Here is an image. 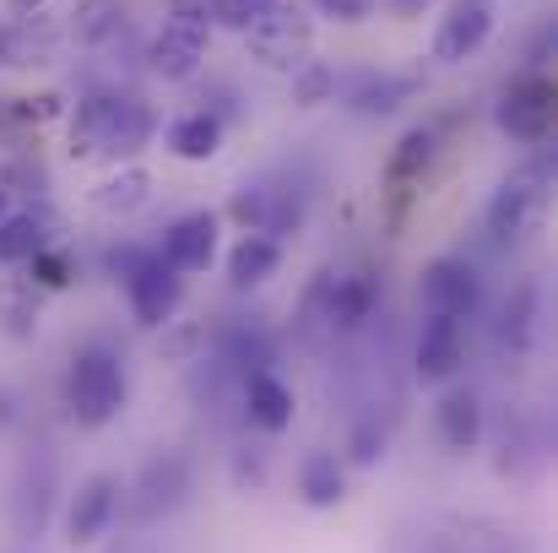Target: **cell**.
I'll list each match as a JSON object with an SVG mask.
<instances>
[{
    "label": "cell",
    "mask_w": 558,
    "mask_h": 553,
    "mask_svg": "<svg viewBox=\"0 0 558 553\" xmlns=\"http://www.w3.org/2000/svg\"><path fill=\"white\" fill-rule=\"evenodd\" d=\"M153 142V109L136 93L87 98L71 120V147L82 158H131Z\"/></svg>",
    "instance_id": "cell-1"
},
{
    "label": "cell",
    "mask_w": 558,
    "mask_h": 553,
    "mask_svg": "<svg viewBox=\"0 0 558 553\" xmlns=\"http://www.w3.org/2000/svg\"><path fill=\"white\" fill-rule=\"evenodd\" d=\"M65 407L82 429H104L125 407V364L109 348H82L65 374Z\"/></svg>",
    "instance_id": "cell-2"
},
{
    "label": "cell",
    "mask_w": 558,
    "mask_h": 553,
    "mask_svg": "<svg viewBox=\"0 0 558 553\" xmlns=\"http://www.w3.org/2000/svg\"><path fill=\"white\" fill-rule=\"evenodd\" d=\"M125 299H131L136 326L158 332V326H169V321H174V310H180V299H185V277H180L158 250H147V255H142V266L125 277Z\"/></svg>",
    "instance_id": "cell-3"
},
{
    "label": "cell",
    "mask_w": 558,
    "mask_h": 553,
    "mask_svg": "<svg viewBox=\"0 0 558 553\" xmlns=\"http://www.w3.org/2000/svg\"><path fill=\"white\" fill-rule=\"evenodd\" d=\"M250 38V55L260 65H304V55L315 49V22L299 11V5H271L255 27H244Z\"/></svg>",
    "instance_id": "cell-4"
},
{
    "label": "cell",
    "mask_w": 558,
    "mask_h": 553,
    "mask_svg": "<svg viewBox=\"0 0 558 553\" xmlns=\"http://www.w3.org/2000/svg\"><path fill=\"white\" fill-rule=\"evenodd\" d=\"M206 44H211V22H206V11H195V5L169 11V16H163V33L153 38V71L169 76V82H185L190 71L201 65Z\"/></svg>",
    "instance_id": "cell-5"
},
{
    "label": "cell",
    "mask_w": 558,
    "mask_h": 553,
    "mask_svg": "<svg viewBox=\"0 0 558 553\" xmlns=\"http://www.w3.org/2000/svg\"><path fill=\"white\" fill-rule=\"evenodd\" d=\"M494 120H499L505 136H515L526 147L548 142V131H554V82H543V76L510 82L505 98H499V109H494Z\"/></svg>",
    "instance_id": "cell-6"
},
{
    "label": "cell",
    "mask_w": 558,
    "mask_h": 553,
    "mask_svg": "<svg viewBox=\"0 0 558 553\" xmlns=\"http://www.w3.org/2000/svg\"><path fill=\"white\" fill-rule=\"evenodd\" d=\"M417 299H423V315H472L477 310V299H483V282H477V272L461 261V255H439L428 272H423V282H417Z\"/></svg>",
    "instance_id": "cell-7"
},
{
    "label": "cell",
    "mask_w": 558,
    "mask_h": 553,
    "mask_svg": "<svg viewBox=\"0 0 558 553\" xmlns=\"http://www.w3.org/2000/svg\"><path fill=\"white\" fill-rule=\"evenodd\" d=\"M494 33V11L488 0H456L445 16H439V33H434V60L439 65H461L472 60Z\"/></svg>",
    "instance_id": "cell-8"
},
{
    "label": "cell",
    "mask_w": 558,
    "mask_h": 553,
    "mask_svg": "<svg viewBox=\"0 0 558 553\" xmlns=\"http://www.w3.org/2000/svg\"><path fill=\"white\" fill-rule=\"evenodd\" d=\"M543 164H526V169H515L510 180L494 190V201H488V233L505 244V239H515L526 223H532V212L543 206Z\"/></svg>",
    "instance_id": "cell-9"
},
{
    "label": "cell",
    "mask_w": 558,
    "mask_h": 553,
    "mask_svg": "<svg viewBox=\"0 0 558 553\" xmlns=\"http://www.w3.org/2000/svg\"><path fill=\"white\" fill-rule=\"evenodd\" d=\"M537 315H543V288L532 282V277H521L510 293H505V304H499V321H494V348H499V359H526V348L537 342Z\"/></svg>",
    "instance_id": "cell-10"
},
{
    "label": "cell",
    "mask_w": 558,
    "mask_h": 553,
    "mask_svg": "<svg viewBox=\"0 0 558 553\" xmlns=\"http://www.w3.org/2000/svg\"><path fill=\"white\" fill-rule=\"evenodd\" d=\"M185 494H190V461L180 450H163V456H153V461L142 467V478H136V516H142V521H158V516L180 510Z\"/></svg>",
    "instance_id": "cell-11"
},
{
    "label": "cell",
    "mask_w": 558,
    "mask_h": 553,
    "mask_svg": "<svg viewBox=\"0 0 558 553\" xmlns=\"http://www.w3.org/2000/svg\"><path fill=\"white\" fill-rule=\"evenodd\" d=\"M461 364H466V321L461 315H428L423 337H417V353H412L417 380H428V385L450 380Z\"/></svg>",
    "instance_id": "cell-12"
},
{
    "label": "cell",
    "mask_w": 558,
    "mask_h": 553,
    "mask_svg": "<svg viewBox=\"0 0 558 553\" xmlns=\"http://www.w3.org/2000/svg\"><path fill=\"white\" fill-rule=\"evenodd\" d=\"M114 516H120V483H114L109 472L87 478V483L76 489V500H71V521H65V527H71V543H76V549L98 543Z\"/></svg>",
    "instance_id": "cell-13"
},
{
    "label": "cell",
    "mask_w": 558,
    "mask_h": 553,
    "mask_svg": "<svg viewBox=\"0 0 558 553\" xmlns=\"http://www.w3.org/2000/svg\"><path fill=\"white\" fill-rule=\"evenodd\" d=\"M180 277L185 272H206L211 266V255H217V217L211 212H190V217H180L169 233H163V250H158Z\"/></svg>",
    "instance_id": "cell-14"
},
{
    "label": "cell",
    "mask_w": 558,
    "mask_h": 553,
    "mask_svg": "<svg viewBox=\"0 0 558 553\" xmlns=\"http://www.w3.org/2000/svg\"><path fill=\"white\" fill-rule=\"evenodd\" d=\"M244 407H250V423H260L266 434H282V429L293 423V412H299L293 385H282L271 369L244 374Z\"/></svg>",
    "instance_id": "cell-15"
},
{
    "label": "cell",
    "mask_w": 558,
    "mask_h": 553,
    "mask_svg": "<svg viewBox=\"0 0 558 553\" xmlns=\"http://www.w3.org/2000/svg\"><path fill=\"white\" fill-rule=\"evenodd\" d=\"M434 418H439V434H445V445H450V450H472V445L483 440V396H477L472 385L445 390Z\"/></svg>",
    "instance_id": "cell-16"
},
{
    "label": "cell",
    "mask_w": 558,
    "mask_h": 553,
    "mask_svg": "<svg viewBox=\"0 0 558 553\" xmlns=\"http://www.w3.org/2000/svg\"><path fill=\"white\" fill-rule=\"evenodd\" d=\"M277 266H282V244L277 239H266V233H244L233 250H228V282L244 293V288H260V282H271L277 277Z\"/></svg>",
    "instance_id": "cell-17"
},
{
    "label": "cell",
    "mask_w": 558,
    "mask_h": 553,
    "mask_svg": "<svg viewBox=\"0 0 558 553\" xmlns=\"http://www.w3.org/2000/svg\"><path fill=\"white\" fill-rule=\"evenodd\" d=\"M169 147H174V158H185V164H206V158H217V147H222V120H217V115H206V109L180 115V120L169 125Z\"/></svg>",
    "instance_id": "cell-18"
},
{
    "label": "cell",
    "mask_w": 558,
    "mask_h": 553,
    "mask_svg": "<svg viewBox=\"0 0 558 553\" xmlns=\"http://www.w3.org/2000/svg\"><path fill=\"white\" fill-rule=\"evenodd\" d=\"M417 98V76H390V71H379V76H364L359 87H353V109L359 115H396L401 104H412Z\"/></svg>",
    "instance_id": "cell-19"
},
{
    "label": "cell",
    "mask_w": 558,
    "mask_h": 553,
    "mask_svg": "<svg viewBox=\"0 0 558 553\" xmlns=\"http://www.w3.org/2000/svg\"><path fill=\"white\" fill-rule=\"evenodd\" d=\"M342 489H348V478H342V461H337L331 450L304 456V467H299V494H304V505L326 510V505L342 500Z\"/></svg>",
    "instance_id": "cell-20"
},
{
    "label": "cell",
    "mask_w": 558,
    "mask_h": 553,
    "mask_svg": "<svg viewBox=\"0 0 558 553\" xmlns=\"http://www.w3.org/2000/svg\"><path fill=\"white\" fill-rule=\"evenodd\" d=\"M147 201H153V180H147L142 169H120V175H109V180L98 184V195H93V206L109 212V217H131V212L147 206Z\"/></svg>",
    "instance_id": "cell-21"
},
{
    "label": "cell",
    "mask_w": 558,
    "mask_h": 553,
    "mask_svg": "<svg viewBox=\"0 0 558 553\" xmlns=\"http://www.w3.org/2000/svg\"><path fill=\"white\" fill-rule=\"evenodd\" d=\"M434 153H439V131L434 125H417V131H407L401 136V147H396V158H390V180H417L428 164H434Z\"/></svg>",
    "instance_id": "cell-22"
},
{
    "label": "cell",
    "mask_w": 558,
    "mask_h": 553,
    "mask_svg": "<svg viewBox=\"0 0 558 553\" xmlns=\"http://www.w3.org/2000/svg\"><path fill=\"white\" fill-rule=\"evenodd\" d=\"M38 250H44V223L11 212V217L0 223V266H5V261H33Z\"/></svg>",
    "instance_id": "cell-23"
},
{
    "label": "cell",
    "mask_w": 558,
    "mask_h": 553,
    "mask_svg": "<svg viewBox=\"0 0 558 553\" xmlns=\"http://www.w3.org/2000/svg\"><path fill=\"white\" fill-rule=\"evenodd\" d=\"M385 440H390V434H385L379 418H359V423L348 429V456H353L359 467H374V461L385 456Z\"/></svg>",
    "instance_id": "cell-24"
},
{
    "label": "cell",
    "mask_w": 558,
    "mask_h": 553,
    "mask_svg": "<svg viewBox=\"0 0 558 553\" xmlns=\"http://www.w3.org/2000/svg\"><path fill=\"white\" fill-rule=\"evenodd\" d=\"M271 5H277V0H211V16H206V22H222V27H239V33H244V27H255Z\"/></svg>",
    "instance_id": "cell-25"
},
{
    "label": "cell",
    "mask_w": 558,
    "mask_h": 553,
    "mask_svg": "<svg viewBox=\"0 0 558 553\" xmlns=\"http://www.w3.org/2000/svg\"><path fill=\"white\" fill-rule=\"evenodd\" d=\"M331 93H337V76H331V65H304V76L293 82V98H299L304 109L326 104Z\"/></svg>",
    "instance_id": "cell-26"
},
{
    "label": "cell",
    "mask_w": 558,
    "mask_h": 553,
    "mask_svg": "<svg viewBox=\"0 0 558 553\" xmlns=\"http://www.w3.org/2000/svg\"><path fill=\"white\" fill-rule=\"evenodd\" d=\"M320 11L337 16V22H364L374 11V0H320Z\"/></svg>",
    "instance_id": "cell-27"
},
{
    "label": "cell",
    "mask_w": 558,
    "mask_h": 553,
    "mask_svg": "<svg viewBox=\"0 0 558 553\" xmlns=\"http://www.w3.org/2000/svg\"><path fill=\"white\" fill-rule=\"evenodd\" d=\"M390 5H396L401 16H417V11H423V0H390Z\"/></svg>",
    "instance_id": "cell-28"
},
{
    "label": "cell",
    "mask_w": 558,
    "mask_h": 553,
    "mask_svg": "<svg viewBox=\"0 0 558 553\" xmlns=\"http://www.w3.org/2000/svg\"><path fill=\"white\" fill-rule=\"evenodd\" d=\"M11 217V190H0V223Z\"/></svg>",
    "instance_id": "cell-29"
},
{
    "label": "cell",
    "mask_w": 558,
    "mask_h": 553,
    "mask_svg": "<svg viewBox=\"0 0 558 553\" xmlns=\"http://www.w3.org/2000/svg\"><path fill=\"white\" fill-rule=\"evenodd\" d=\"M5 423H11V407H5V396H0V429H5Z\"/></svg>",
    "instance_id": "cell-30"
}]
</instances>
